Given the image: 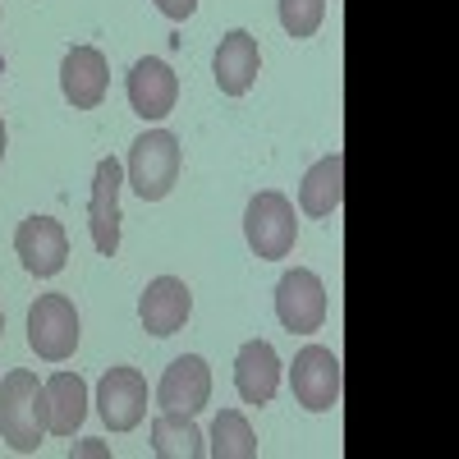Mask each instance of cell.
<instances>
[{
    "label": "cell",
    "instance_id": "cell-1",
    "mask_svg": "<svg viewBox=\"0 0 459 459\" xmlns=\"http://www.w3.org/2000/svg\"><path fill=\"white\" fill-rule=\"evenodd\" d=\"M0 437L19 455H32L47 437V391L28 368H14L0 381Z\"/></svg>",
    "mask_w": 459,
    "mask_h": 459
},
{
    "label": "cell",
    "instance_id": "cell-2",
    "mask_svg": "<svg viewBox=\"0 0 459 459\" xmlns=\"http://www.w3.org/2000/svg\"><path fill=\"white\" fill-rule=\"evenodd\" d=\"M179 179V138L170 129H152L129 147V184L143 203H161Z\"/></svg>",
    "mask_w": 459,
    "mask_h": 459
},
{
    "label": "cell",
    "instance_id": "cell-3",
    "mask_svg": "<svg viewBox=\"0 0 459 459\" xmlns=\"http://www.w3.org/2000/svg\"><path fill=\"white\" fill-rule=\"evenodd\" d=\"M244 235H248V248L266 262H281L290 257L294 239H299V221H294V203L276 188H262V194L248 203L244 212Z\"/></svg>",
    "mask_w": 459,
    "mask_h": 459
},
{
    "label": "cell",
    "instance_id": "cell-4",
    "mask_svg": "<svg viewBox=\"0 0 459 459\" xmlns=\"http://www.w3.org/2000/svg\"><path fill=\"white\" fill-rule=\"evenodd\" d=\"M28 344L47 363H65L79 350V313L65 294H42L28 308Z\"/></svg>",
    "mask_w": 459,
    "mask_h": 459
},
{
    "label": "cell",
    "instance_id": "cell-5",
    "mask_svg": "<svg viewBox=\"0 0 459 459\" xmlns=\"http://www.w3.org/2000/svg\"><path fill=\"white\" fill-rule=\"evenodd\" d=\"M290 386H294V400L308 413H331L340 404V386H344V368H340L335 350H326V344H308V350H299L294 372H290Z\"/></svg>",
    "mask_w": 459,
    "mask_h": 459
},
{
    "label": "cell",
    "instance_id": "cell-6",
    "mask_svg": "<svg viewBox=\"0 0 459 459\" xmlns=\"http://www.w3.org/2000/svg\"><path fill=\"white\" fill-rule=\"evenodd\" d=\"M276 317L294 335L322 331V322H326V290H322L317 272L294 266V272L281 276V285H276Z\"/></svg>",
    "mask_w": 459,
    "mask_h": 459
},
{
    "label": "cell",
    "instance_id": "cell-7",
    "mask_svg": "<svg viewBox=\"0 0 459 459\" xmlns=\"http://www.w3.org/2000/svg\"><path fill=\"white\" fill-rule=\"evenodd\" d=\"M97 413L110 432H134L147 418V381L138 368H106L97 386Z\"/></svg>",
    "mask_w": 459,
    "mask_h": 459
},
{
    "label": "cell",
    "instance_id": "cell-8",
    "mask_svg": "<svg viewBox=\"0 0 459 459\" xmlns=\"http://www.w3.org/2000/svg\"><path fill=\"white\" fill-rule=\"evenodd\" d=\"M120 188H125V166L115 157H101L97 175H92V203H88L92 244L101 257L120 253Z\"/></svg>",
    "mask_w": 459,
    "mask_h": 459
},
{
    "label": "cell",
    "instance_id": "cell-9",
    "mask_svg": "<svg viewBox=\"0 0 459 459\" xmlns=\"http://www.w3.org/2000/svg\"><path fill=\"white\" fill-rule=\"evenodd\" d=\"M14 253L23 257V266L32 276H56L65 272V262H69V235H65V225L56 216H28L19 225V235H14Z\"/></svg>",
    "mask_w": 459,
    "mask_h": 459
},
{
    "label": "cell",
    "instance_id": "cell-10",
    "mask_svg": "<svg viewBox=\"0 0 459 459\" xmlns=\"http://www.w3.org/2000/svg\"><path fill=\"white\" fill-rule=\"evenodd\" d=\"M207 400H212V368H207V359H198V354L175 359L166 368V377H161V386H157V409L194 418V413L207 409Z\"/></svg>",
    "mask_w": 459,
    "mask_h": 459
},
{
    "label": "cell",
    "instance_id": "cell-11",
    "mask_svg": "<svg viewBox=\"0 0 459 459\" xmlns=\"http://www.w3.org/2000/svg\"><path fill=\"white\" fill-rule=\"evenodd\" d=\"M106 56L97 47H69L65 60H60V88H65V101L74 110H97L106 101Z\"/></svg>",
    "mask_w": 459,
    "mask_h": 459
},
{
    "label": "cell",
    "instance_id": "cell-12",
    "mask_svg": "<svg viewBox=\"0 0 459 459\" xmlns=\"http://www.w3.org/2000/svg\"><path fill=\"white\" fill-rule=\"evenodd\" d=\"M188 313H194V294H188V285L179 276H157V281L143 290V299H138V322L152 335L184 331Z\"/></svg>",
    "mask_w": 459,
    "mask_h": 459
},
{
    "label": "cell",
    "instance_id": "cell-13",
    "mask_svg": "<svg viewBox=\"0 0 459 459\" xmlns=\"http://www.w3.org/2000/svg\"><path fill=\"white\" fill-rule=\"evenodd\" d=\"M175 97H179V79L175 69L157 56H147L129 69V106L134 115H143V120H166V115L175 110Z\"/></svg>",
    "mask_w": 459,
    "mask_h": 459
},
{
    "label": "cell",
    "instance_id": "cell-14",
    "mask_svg": "<svg viewBox=\"0 0 459 459\" xmlns=\"http://www.w3.org/2000/svg\"><path fill=\"white\" fill-rule=\"evenodd\" d=\"M216 88L225 97H244L253 83H257V69H262V51H257V37L235 28V32H225L221 37V47H216Z\"/></svg>",
    "mask_w": 459,
    "mask_h": 459
},
{
    "label": "cell",
    "instance_id": "cell-15",
    "mask_svg": "<svg viewBox=\"0 0 459 459\" xmlns=\"http://www.w3.org/2000/svg\"><path fill=\"white\" fill-rule=\"evenodd\" d=\"M235 386L244 404H266L281 391V359L272 350V340H248L235 359Z\"/></svg>",
    "mask_w": 459,
    "mask_h": 459
},
{
    "label": "cell",
    "instance_id": "cell-16",
    "mask_svg": "<svg viewBox=\"0 0 459 459\" xmlns=\"http://www.w3.org/2000/svg\"><path fill=\"white\" fill-rule=\"evenodd\" d=\"M42 391H47V432L74 437L88 418V381L79 372H56Z\"/></svg>",
    "mask_w": 459,
    "mask_h": 459
},
{
    "label": "cell",
    "instance_id": "cell-17",
    "mask_svg": "<svg viewBox=\"0 0 459 459\" xmlns=\"http://www.w3.org/2000/svg\"><path fill=\"white\" fill-rule=\"evenodd\" d=\"M340 203H344V157L331 152V157H322L308 175H303L299 207L308 216H331V212H340Z\"/></svg>",
    "mask_w": 459,
    "mask_h": 459
},
{
    "label": "cell",
    "instance_id": "cell-18",
    "mask_svg": "<svg viewBox=\"0 0 459 459\" xmlns=\"http://www.w3.org/2000/svg\"><path fill=\"white\" fill-rule=\"evenodd\" d=\"M152 455L161 459H198L207 455V441L198 432V423L188 413H157V423H152Z\"/></svg>",
    "mask_w": 459,
    "mask_h": 459
},
{
    "label": "cell",
    "instance_id": "cell-19",
    "mask_svg": "<svg viewBox=\"0 0 459 459\" xmlns=\"http://www.w3.org/2000/svg\"><path fill=\"white\" fill-rule=\"evenodd\" d=\"M207 455H216V459H253V455H257V437H253L248 418H244L239 409H221V413H216Z\"/></svg>",
    "mask_w": 459,
    "mask_h": 459
},
{
    "label": "cell",
    "instance_id": "cell-20",
    "mask_svg": "<svg viewBox=\"0 0 459 459\" xmlns=\"http://www.w3.org/2000/svg\"><path fill=\"white\" fill-rule=\"evenodd\" d=\"M326 19V0H281V28L303 42V37H313Z\"/></svg>",
    "mask_w": 459,
    "mask_h": 459
},
{
    "label": "cell",
    "instance_id": "cell-21",
    "mask_svg": "<svg viewBox=\"0 0 459 459\" xmlns=\"http://www.w3.org/2000/svg\"><path fill=\"white\" fill-rule=\"evenodd\" d=\"M157 10H161L166 19L184 23V19H194V10H198V0H157Z\"/></svg>",
    "mask_w": 459,
    "mask_h": 459
},
{
    "label": "cell",
    "instance_id": "cell-22",
    "mask_svg": "<svg viewBox=\"0 0 459 459\" xmlns=\"http://www.w3.org/2000/svg\"><path fill=\"white\" fill-rule=\"evenodd\" d=\"M74 455H106L101 441H83V446H74Z\"/></svg>",
    "mask_w": 459,
    "mask_h": 459
},
{
    "label": "cell",
    "instance_id": "cell-23",
    "mask_svg": "<svg viewBox=\"0 0 459 459\" xmlns=\"http://www.w3.org/2000/svg\"><path fill=\"white\" fill-rule=\"evenodd\" d=\"M0 161H5V120H0Z\"/></svg>",
    "mask_w": 459,
    "mask_h": 459
},
{
    "label": "cell",
    "instance_id": "cell-24",
    "mask_svg": "<svg viewBox=\"0 0 459 459\" xmlns=\"http://www.w3.org/2000/svg\"><path fill=\"white\" fill-rule=\"evenodd\" d=\"M0 335H5V313H0Z\"/></svg>",
    "mask_w": 459,
    "mask_h": 459
}]
</instances>
